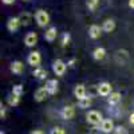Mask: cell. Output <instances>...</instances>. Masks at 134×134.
I'll return each mask as SVG.
<instances>
[{
    "mask_svg": "<svg viewBox=\"0 0 134 134\" xmlns=\"http://www.w3.org/2000/svg\"><path fill=\"white\" fill-rule=\"evenodd\" d=\"M35 19H36V23L39 27H46L50 23V15L43 9H38L36 14H35Z\"/></svg>",
    "mask_w": 134,
    "mask_h": 134,
    "instance_id": "1",
    "label": "cell"
},
{
    "mask_svg": "<svg viewBox=\"0 0 134 134\" xmlns=\"http://www.w3.org/2000/svg\"><path fill=\"white\" fill-rule=\"evenodd\" d=\"M86 119H87V122L90 125H94V126H97V125H100L102 124V115H100V113L99 111H97V110H91V111H88L87 113V115H86Z\"/></svg>",
    "mask_w": 134,
    "mask_h": 134,
    "instance_id": "2",
    "label": "cell"
},
{
    "mask_svg": "<svg viewBox=\"0 0 134 134\" xmlns=\"http://www.w3.org/2000/svg\"><path fill=\"white\" fill-rule=\"evenodd\" d=\"M66 69H67V64H66L63 60H60V59H57V60L54 62V64H52V70H54V72L57 74V75H59V76L64 74Z\"/></svg>",
    "mask_w": 134,
    "mask_h": 134,
    "instance_id": "3",
    "label": "cell"
},
{
    "mask_svg": "<svg viewBox=\"0 0 134 134\" xmlns=\"http://www.w3.org/2000/svg\"><path fill=\"white\" fill-rule=\"evenodd\" d=\"M27 60H28V64H31L34 67H39V64L42 62V57L38 51H32V52H30Z\"/></svg>",
    "mask_w": 134,
    "mask_h": 134,
    "instance_id": "4",
    "label": "cell"
},
{
    "mask_svg": "<svg viewBox=\"0 0 134 134\" xmlns=\"http://www.w3.org/2000/svg\"><path fill=\"white\" fill-rule=\"evenodd\" d=\"M111 93V85L109 82H102V83H99L98 86V94L99 95H102V97H109Z\"/></svg>",
    "mask_w": 134,
    "mask_h": 134,
    "instance_id": "5",
    "label": "cell"
},
{
    "mask_svg": "<svg viewBox=\"0 0 134 134\" xmlns=\"http://www.w3.org/2000/svg\"><path fill=\"white\" fill-rule=\"evenodd\" d=\"M114 122L111 121L110 118H106L102 121V124H100V130H102L103 133H111V131H114Z\"/></svg>",
    "mask_w": 134,
    "mask_h": 134,
    "instance_id": "6",
    "label": "cell"
},
{
    "mask_svg": "<svg viewBox=\"0 0 134 134\" xmlns=\"http://www.w3.org/2000/svg\"><path fill=\"white\" fill-rule=\"evenodd\" d=\"M24 43L27 47H34L38 43V35L36 32H28L27 35L24 36Z\"/></svg>",
    "mask_w": 134,
    "mask_h": 134,
    "instance_id": "7",
    "label": "cell"
},
{
    "mask_svg": "<svg viewBox=\"0 0 134 134\" xmlns=\"http://www.w3.org/2000/svg\"><path fill=\"white\" fill-rule=\"evenodd\" d=\"M47 95H48V91H47L46 86H44V87H39L38 90L35 91V94H34V98H35L36 102H42V100H44V99L47 98Z\"/></svg>",
    "mask_w": 134,
    "mask_h": 134,
    "instance_id": "8",
    "label": "cell"
},
{
    "mask_svg": "<svg viewBox=\"0 0 134 134\" xmlns=\"http://www.w3.org/2000/svg\"><path fill=\"white\" fill-rule=\"evenodd\" d=\"M60 114H62V117H63L64 119H71V118H74V114H75L74 106H71V105L64 106V107L62 109V111H60Z\"/></svg>",
    "mask_w": 134,
    "mask_h": 134,
    "instance_id": "9",
    "label": "cell"
},
{
    "mask_svg": "<svg viewBox=\"0 0 134 134\" xmlns=\"http://www.w3.org/2000/svg\"><path fill=\"white\" fill-rule=\"evenodd\" d=\"M19 26H20V20H19V18H11V19L7 21V28H8V31H11V32L18 31Z\"/></svg>",
    "mask_w": 134,
    "mask_h": 134,
    "instance_id": "10",
    "label": "cell"
},
{
    "mask_svg": "<svg viewBox=\"0 0 134 134\" xmlns=\"http://www.w3.org/2000/svg\"><path fill=\"white\" fill-rule=\"evenodd\" d=\"M57 35H58V31L55 27H50L46 34H44V39H46L47 42H54L55 39H57Z\"/></svg>",
    "mask_w": 134,
    "mask_h": 134,
    "instance_id": "11",
    "label": "cell"
},
{
    "mask_svg": "<svg viewBox=\"0 0 134 134\" xmlns=\"http://www.w3.org/2000/svg\"><path fill=\"white\" fill-rule=\"evenodd\" d=\"M46 88H47V91L48 94H55L58 91V81L57 79H50L47 83H46Z\"/></svg>",
    "mask_w": 134,
    "mask_h": 134,
    "instance_id": "12",
    "label": "cell"
},
{
    "mask_svg": "<svg viewBox=\"0 0 134 134\" xmlns=\"http://www.w3.org/2000/svg\"><path fill=\"white\" fill-rule=\"evenodd\" d=\"M74 95L78 98V100L85 98L86 97V88H85V86L83 85H76L75 88H74Z\"/></svg>",
    "mask_w": 134,
    "mask_h": 134,
    "instance_id": "13",
    "label": "cell"
},
{
    "mask_svg": "<svg viewBox=\"0 0 134 134\" xmlns=\"http://www.w3.org/2000/svg\"><path fill=\"white\" fill-rule=\"evenodd\" d=\"M100 31H102V28H100L99 26L93 24V26H90V28H88V35H90V38H93V39H97V38L100 36Z\"/></svg>",
    "mask_w": 134,
    "mask_h": 134,
    "instance_id": "14",
    "label": "cell"
},
{
    "mask_svg": "<svg viewBox=\"0 0 134 134\" xmlns=\"http://www.w3.org/2000/svg\"><path fill=\"white\" fill-rule=\"evenodd\" d=\"M106 57V50L103 47H97L94 51H93V58L95 60H100Z\"/></svg>",
    "mask_w": 134,
    "mask_h": 134,
    "instance_id": "15",
    "label": "cell"
},
{
    "mask_svg": "<svg viewBox=\"0 0 134 134\" xmlns=\"http://www.w3.org/2000/svg\"><path fill=\"white\" fill-rule=\"evenodd\" d=\"M23 63H21L20 60H15L11 63V71H12L14 74H21L23 72Z\"/></svg>",
    "mask_w": 134,
    "mask_h": 134,
    "instance_id": "16",
    "label": "cell"
},
{
    "mask_svg": "<svg viewBox=\"0 0 134 134\" xmlns=\"http://www.w3.org/2000/svg\"><path fill=\"white\" fill-rule=\"evenodd\" d=\"M34 76L39 81H43V79H46V76H47V71L44 70L43 67H36L35 71H34Z\"/></svg>",
    "mask_w": 134,
    "mask_h": 134,
    "instance_id": "17",
    "label": "cell"
},
{
    "mask_svg": "<svg viewBox=\"0 0 134 134\" xmlns=\"http://www.w3.org/2000/svg\"><path fill=\"white\" fill-rule=\"evenodd\" d=\"M119 100H121V94H119L118 91H113V93L107 97V102H109L110 105H117Z\"/></svg>",
    "mask_w": 134,
    "mask_h": 134,
    "instance_id": "18",
    "label": "cell"
},
{
    "mask_svg": "<svg viewBox=\"0 0 134 134\" xmlns=\"http://www.w3.org/2000/svg\"><path fill=\"white\" fill-rule=\"evenodd\" d=\"M115 28V21L114 20H111V19H107L103 21V26H102V30L105 32H111Z\"/></svg>",
    "mask_w": 134,
    "mask_h": 134,
    "instance_id": "19",
    "label": "cell"
},
{
    "mask_svg": "<svg viewBox=\"0 0 134 134\" xmlns=\"http://www.w3.org/2000/svg\"><path fill=\"white\" fill-rule=\"evenodd\" d=\"M19 20H20V24L28 26L30 21H31V14H30V12H23V14H20Z\"/></svg>",
    "mask_w": 134,
    "mask_h": 134,
    "instance_id": "20",
    "label": "cell"
},
{
    "mask_svg": "<svg viewBox=\"0 0 134 134\" xmlns=\"http://www.w3.org/2000/svg\"><path fill=\"white\" fill-rule=\"evenodd\" d=\"M90 105H91V98L90 97H85V98L78 100V106L81 109H87V107H90Z\"/></svg>",
    "mask_w": 134,
    "mask_h": 134,
    "instance_id": "21",
    "label": "cell"
},
{
    "mask_svg": "<svg viewBox=\"0 0 134 134\" xmlns=\"http://www.w3.org/2000/svg\"><path fill=\"white\" fill-rule=\"evenodd\" d=\"M98 4H99V0H86V5H87V8H88V9H91V11H94V9L98 7Z\"/></svg>",
    "mask_w": 134,
    "mask_h": 134,
    "instance_id": "22",
    "label": "cell"
},
{
    "mask_svg": "<svg viewBox=\"0 0 134 134\" xmlns=\"http://www.w3.org/2000/svg\"><path fill=\"white\" fill-rule=\"evenodd\" d=\"M12 94L16 95V97H21V94H23V86L21 85H16L12 87Z\"/></svg>",
    "mask_w": 134,
    "mask_h": 134,
    "instance_id": "23",
    "label": "cell"
},
{
    "mask_svg": "<svg viewBox=\"0 0 134 134\" xmlns=\"http://www.w3.org/2000/svg\"><path fill=\"white\" fill-rule=\"evenodd\" d=\"M19 100H20V97H16V95H11V97H8V103L11 105V106H16V105H19Z\"/></svg>",
    "mask_w": 134,
    "mask_h": 134,
    "instance_id": "24",
    "label": "cell"
},
{
    "mask_svg": "<svg viewBox=\"0 0 134 134\" xmlns=\"http://www.w3.org/2000/svg\"><path fill=\"white\" fill-rule=\"evenodd\" d=\"M69 42H70V34L69 32H64L63 35H62V46L66 47L67 44H69Z\"/></svg>",
    "mask_w": 134,
    "mask_h": 134,
    "instance_id": "25",
    "label": "cell"
},
{
    "mask_svg": "<svg viewBox=\"0 0 134 134\" xmlns=\"http://www.w3.org/2000/svg\"><path fill=\"white\" fill-rule=\"evenodd\" d=\"M114 134H127L126 129L125 127H122V126H118L114 129Z\"/></svg>",
    "mask_w": 134,
    "mask_h": 134,
    "instance_id": "26",
    "label": "cell"
},
{
    "mask_svg": "<svg viewBox=\"0 0 134 134\" xmlns=\"http://www.w3.org/2000/svg\"><path fill=\"white\" fill-rule=\"evenodd\" d=\"M0 118L2 119L5 118V106L3 105V102H0Z\"/></svg>",
    "mask_w": 134,
    "mask_h": 134,
    "instance_id": "27",
    "label": "cell"
},
{
    "mask_svg": "<svg viewBox=\"0 0 134 134\" xmlns=\"http://www.w3.org/2000/svg\"><path fill=\"white\" fill-rule=\"evenodd\" d=\"M50 134H66V133H64V130L62 127H54Z\"/></svg>",
    "mask_w": 134,
    "mask_h": 134,
    "instance_id": "28",
    "label": "cell"
},
{
    "mask_svg": "<svg viewBox=\"0 0 134 134\" xmlns=\"http://www.w3.org/2000/svg\"><path fill=\"white\" fill-rule=\"evenodd\" d=\"M2 2H3L4 4H12V3L15 2V0H2Z\"/></svg>",
    "mask_w": 134,
    "mask_h": 134,
    "instance_id": "29",
    "label": "cell"
},
{
    "mask_svg": "<svg viewBox=\"0 0 134 134\" xmlns=\"http://www.w3.org/2000/svg\"><path fill=\"white\" fill-rule=\"evenodd\" d=\"M129 122L131 125H134V113H131V115H130V119H129Z\"/></svg>",
    "mask_w": 134,
    "mask_h": 134,
    "instance_id": "30",
    "label": "cell"
},
{
    "mask_svg": "<svg viewBox=\"0 0 134 134\" xmlns=\"http://www.w3.org/2000/svg\"><path fill=\"white\" fill-rule=\"evenodd\" d=\"M74 63H75V59H71L69 63H67V66H69V67H72V66H74Z\"/></svg>",
    "mask_w": 134,
    "mask_h": 134,
    "instance_id": "31",
    "label": "cell"
},
{
    "mask_svg": "<svg viewBox=\"0 0 134 134\" xmlns=\"http://www.w3.org/2000/svg\"><path fill=\"white\" fill-rule=\"evenodd\" d=\"M31 134H44V133H43L42 130H34V131H32Z\"/></svg>",
    "mask_w": 134,
    "mask_h": 134,
    "instance_id": "32",
    "label": "cell"
},
{
    "mask_svg": "<svg viewBox=\"0 0 134 134\" xmlns=\"http://www.w3.org/2000/svg\"><path fill=\"white\" fill-rule=\"evenodd\" d=\"M129 5H130L131 8H134V0H129Z\"/></svg>",
    "mask_w": 134,
    "mask_h": 134,
    "instance_id": "33",
    "label": "cell"
},
{
    "mask_svg": "<svg viewBox=\"0 0 134 134\" xmlns=\"http://www.w3.org/2000/svg\"><path fill=\"white\" fill-rule=\"evenodd\" d=\"M24 2H26V0H24Z\"/></svg>",
    "mask_w": 134,
    "mask_h": 134,
    "instance_id": "34",
    "label": "cell"
}]
</instances>
